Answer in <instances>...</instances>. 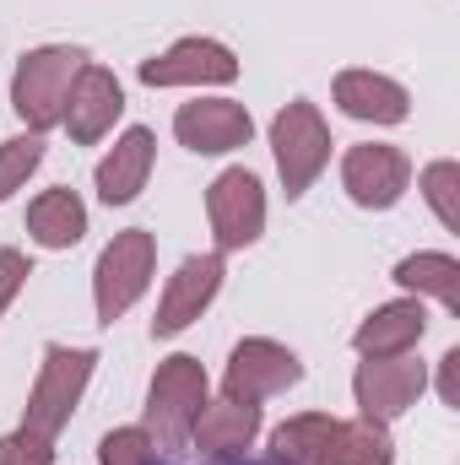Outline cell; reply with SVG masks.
I'll list each match as a JSON object with an SVG mask.
<instances>
[{
    "label": "cell",
    "instance_id": "obj_12",
    "mask_svg": "<svg viewBox=\"0 0 460 465\" xmlns=\"http://www.w3.org/2000/svg\"><path fill=\"white\" fill-rule=\"evenodd\" d=\"M174 135H179V146H190L195 157H228L238 146H249L255 119H249L244 104H233V98H195V104H179Z\"/></svg>",
    "mask_w": 460,
    "mask_h": 465
},
{
    "label": "cell",
    "instance_id": "obj_26",
    "mask_svg": "<svg viewBox=\"0 0 460 465\" xmlns=\"http://www.w3.org/2000/svg\"><path fill=\"white\" fill-rule=\"evenodd\" d=\"M27 276H33L27 254H22V249H0V314L16 303V292L27 287Z\"/></svg>",
    "mask_w": 460,
    "mask_h": 465
},
{
    "label": "cell",
    "instance_id": "obj_2",
    "mask_svg": "<svg viewBox=\"0 0 460 465\" xmlns=\"http://www.w3.org/2000/svg\"><path fill=\"white\" fill-rule=\"evenodd\" d=\"M206 390H212V379H206L201 357H190V351L163 357L157 373H152V390H146V417H141L146 439L157 450H185L190 428L206 406Z\"/></svg>",
    "mask_w": 460,
    "mask_h": 465
},
{
    "label": "cell",
    "instance_id": "obj_25",
    "mask_svg": "<svg viewBox=\"0 0 460 465\" xmlns=\"http://www.w3.org/2000/svg\"><path fill=\"white\" fill-rule=\"evenodd\" d=\"M0 465H55V439H38L27 428L0 439Z\"/></svg>",
    "mask_w": 460,
    "mask_h": 465
},
{
    "label": "cell",
    "instance_id": "obj_13",
    "mask_svg": "<svg viewBox=\"0 0 460 465\" xmlns=\"http://www.w3.org/2000/svg\"><path fill=\"white\" fill-rule=\"evenodd\" d=\"M125 114V87H119L115 71H104V65H82V76H76V87H71V98H65V135L76 141V146H98L109 130H115V119Z\"/></svg>",
    "mask_w": 460,
    "mask_h": 465
},
{
    "label": "cell",
    "instance_id": "obj_7",
    "mask_svg": "<svg viewBox=\"0 0 460 465\" xmlns=\"http://www.w3.org/2000/svg\"><path fill=\"white\" fill-rule=\"evenodd\" d=\"M223 276H228V265H223V254H217V249L190 254V260L168 276V287H163V298H157L152 341H174L179 331H190V325L212 309V298L223 292Z\"/></svg>",
    "mask_w": 460,
    "mask_h": 465
},
{
    "label": "cell",
    "instance_id": "obj_22",
    "mask_svg": "<svg viewBox=\"0 0 460 465\" xmlns=\"http://www.w3.org/2000/svg\"><path fill=\"white\" fill-rule=\"evenodd\" d=\"M417 184H423V201L434 206L439 228H445V232H460V163H455V157H439V163H428Z\"/></svg>",
    "mask_w": 460,
    "mask_h": 465
},
{
    "label": "cell",
    "instance_id": "obj_27",
    "mask_svg": "<svg viewBox=\"0 0 460 465\" xmlns=\"http://www.w3.org/2000/svg\"><path fill=\"white\" fill-rule=\"evenodd\" d=\"M439 401L450 411H460V347H450L439 357Z\"/></svg>",
    "mask_w": 460,
    "mask_h": 465
},
{
    "label": "cell",
    "instance_id": "obj_16",
    "mask_svg": "<svg viewBox=\"0 0 460 465\" xmlns=\"http://www.w3.org/2000/svg\"><path fill=\"white\" fill-rule=\"evenodd\" d=\"M428 336V309L423 298H395V303H379L357 331H352V347L363 357H401V351H417V341Z\"/></svg>",
    "mask_w": 460,
    "mask_h": 465
},
{
    "label": "cell",
    "instance_id": "obj_17",
    "mask_svg": "<svg viewBox=\"0 0 460 465\" xmlns=\"http://www.w3.org/2000/svg\"><path fill=\"white\" fill-rule=\"evenodd\" d=\"M336 109L363 124H401L412 114V93L385 71H342L336 76Z\"/></svg>",
    "mask_w": 460,
    "mask_h": 465
},
{
    "label": "cell",
    "instance_id": "obj_18",
    "mask_svg": "<svg viewBox=\"0 0 460 465\" xmlns=\"http://www.w3.org/2000/svg\"><path fill=\"white\" fill-rule=\"evenodd\" d=\"M27 238L38 249H76L87 238V206L76 190H44L27 206Z\"/></svg>",
    "mask_w": 460,
    "mask_h": 465
},
{
    "label": "cell",
    "instance_id": "obj_4",
    "mask_svg": "<svg viewBox=\"0 0 460 465\" xmlns=\"http://www.w3.org/2000/svg\"><path fill=\"white\" fill-rule=\"evenodd\" d=\"M271 157H276L287 201H304L315 190V179L325 173V163H331V124L320 119V109L309 98H293L287 109H276V119H271Z\"/></svg>",
    "mask_w": 460,
    "mask_h": 465
},
{
    "label": "cell",
    "instance_id": "obj_6",
    "mask_svg": "<svg viewBox=\"0 0 460 465\" xmlns=\"http://www.w3.org/2000/svg\"><path fill=\"white\" fill-rule=\"evenodd\" d=\"M428 390V362L417 351H401V357H363L357 373H352V401H357V417L368 422H395L417 406V395Z\"/></svg>",
    "mask_w": 460,
    "mask_h": 465
},
{
    "label": "cell",
    "instance_id": "obj_15",
    "mask_svg": "<svg viewBox=\"0 0 460 465\" xmlns=\"http://www.w3.org/2000/svg\"><path fill=\"white\" fill-rule=\"evenodd\" d=\"M255 433H260V406L223 395V401H206L201 406V417L190 428V444L201 455H212V460H238L255 444Z\"/></svg>",
    "mask_w": 460,
    "mask_h": 465
},
{
    "label": "cell",
    "instance_id": "obj_9",
    "mask_svg": "<svg viewBox=\"0 0 460 465\" xmlns=\"http://www.w3.org/2000/svg\"><path fill=\"white\" fill-rule=\"evenodd\" d=\"M206 217H212V243L217 254L249 249L265 232V190L249 168H223L206 190Z\"/></svg>",
    "mask_w": 460,
    "mask_h": 465
},
{
    "label": "cell",
    "instance_id": "obj_14",
    "mask_svg": "<svg viewBox=\"0 0 460 465\" xmlns=\"http://www.w3.org/2000/svg\"><path fill=\"white\" fill-rule=\"evenodd\" d=\"M152 163H157V141H152V130H146V124H130L115 146H109V157L98 163V173H93L98 201H104V206H130V201L146 190Z\"/></svg>",
    "mask_w": 460,
    "mask_h": 465
},
{
    "label": "cell",
    "instance_id": "obj_19",
    "mask_svg": "<svg viewBox=\"0 0 460 465\" xmlns=\"http://www.w3.org/2000/svg\"><path fill=\"white\" fill-rule=\"evenodd\" d=\"M336 428H342V417H325V411L287 417L271 433V465H331Z\"/></svg>",
    "mask_w": 460,
    "mask_h": 465
},
{
    "label": "cell",
    "instance_id": "obj_11",
    "mask_svg": "<svg viewBox=\"0 0 460 465\" xmlns=\"http://www.w3.org/2000/svg\"><path fill=\"white\" fill-rule=\"evenodd\" d=\"M238 54H233L228 44H217V38H179V44H168L163 54H152V60H141V82L146 87H228L238 82Z\"/></svg>",
    "mask_w": 460,
    "mask_h": 465
},
{
    "label": "cell",
    "instance_id": "obj_23",
    "mask_svg": "<svg viewBox=\"0 0 460 465\" xmlns=\"http://www.w3.org/2000/svg\"><path fill=\"white\" fill-rule=\"evenodd\" d=\"M38 163H44V135H33V130H22V135H11V141H0V206L38 173Z\"/></svg>",
    "mask_w": 460,
    "mask_h": 465
},
{
    "label": "cell",
    "instance_id": "obj_20",
    "mask_svg": "<svg viewBox=\"0 0 460 465\" xmlns=\"http://www.w3.org/2000/svg\"><path fill=\"white\" fill-rule=\"evenodd\" d=\"M395 282L412 292V298H434L439 309L460 314V260L445 249H417L395 265Z\"/></svg>",
    "mask_w": 460,
    "mask_h": 465
},
{
    "label": "cell",
    "instance_id": "obj_5",
    "mask_svg": "<svg viewBox=\"0 0 460 465\" xmlns=\"http://www.w3.org/2000/svg\"><path fill=\"white\" fill-rule=\"evenodd\" d=\"M152 271H157V238L146 228H125L104 243V254L93 265V303H98L104 325L125 320L141 303V292L152 287Z\"/></svg>",
    "mask_w": 460,
    "mask_h": 465
},
{
    "label": "cell",
    "instance_id": "obj_1",
    "mask_svg": "<svg viewBox=\"0 0 460 465\" xmlns=\"http://www.w3.org/2000/svg\"><path fill=\"white\" fill-rule=\"evenodd\" d=\"M82 65H87V49H76V44H38V49H27L16 60V71H11V114L22 119L33 135L55 130L60 114H65V98H71L76 76H82Z\"/></svg>",
    "mask_w": 460,
    "mask_h": 465
},
{
    "label": "cell",
    "instance_id": "obj_3",
    "mask_svg": "<svg viewBox=\"0 0 460 465\" xmlns=\"http://www.w3.org/2000/svg\"><path fill=\"white\" fill-rule=\"evenodd\" d=\"M93 368H98L93 347H44L38 379H33L27 406H22V428L38 433V439H60L65 422L76 417L87 384H93Z\"/></svg>",
    "mask_w": 460,
    "mask_h": 465
},
{
    "label": "cell",
    "instance_id": "obj_10",
    "mask_svg": "<svg viewBox=\"0 0 460 465\" xmlns=\"http://www.w3.org/2000/svg\"><path fill=\"white\" fill-rule=\"evenodd\" d=\"M412 184V157L385 141H357L342 157V190L363 212H390Z\"/></svg>",
    "mask_w": 460,
    "mask_h": 465
},
{
    "label": "cell",
    "instance_id": "obj_24",
    "mask_svg": "<svg viewBox=\"0 0 460 465\" xmlns=\"http://www.w3.org/2000/svg\"><path fill=\"white\" fill-rule=\"evenodd\" d=\"M98 465H157V444L146 439V428H115L98 444Z\"/></svg>",
    "mask_w": 460,
    "mask_h": 465
},
{
    "label": "cell",
    "instance_id": "obj_8",
    "mask_svg": "<svg viewBox=\"0 0 460 465\" xmlns=\"http://www.w3.org/2000/svg\"><path fill=\"white\" fill-rule=\"evenodd\" d=\"M298 379H304V362H298L293 347H282V341H271V336H244V341L233 347L228 368H223V395L260 406V401H271V395H287Z\"/></svg>",
    "mask_w": 460,
    "mask_h": 465
},
{
    "label": "cell",
    "instance_id": "obj_21",
    "mask_svg": "<svg viewBox=\"0 0 460 465\" xmlns=\"http://www.w3.org/2000/svg\"><path fill=\"white\" fill-rule=\"evenodd\" d=\"M331 465H395L390 428H385V422H368V417H352V422H342V428H336Z\"/></svg>",
    "mask_w": 460,
    "mask_h": 465
}]
</instances>
